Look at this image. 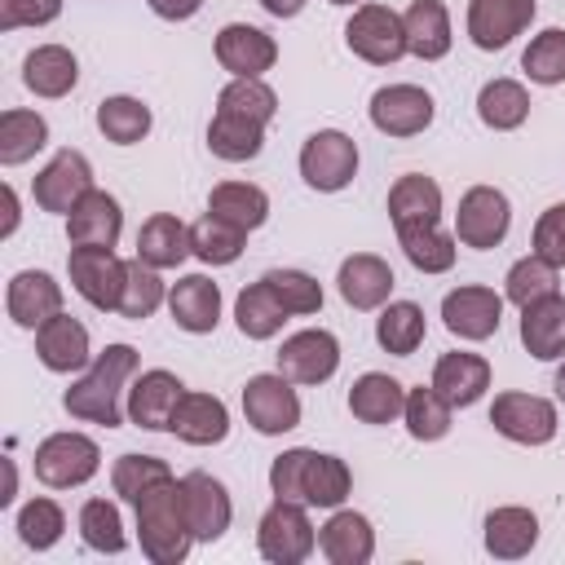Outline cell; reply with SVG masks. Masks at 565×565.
Returning <instances> with one entry per match:
<instances>
[{"mask_svg": "<svg viewBox=\"0 0 565 565\" xmlns=\"http://www.w3.org/2000/svg\"><path fill=\"white\" fill-rule=\"evenodd\" d=\"M35 358L57 371V375H71V371H84L93 362V349H88V327L71 313H53L40 331H35Z\"/></svg>", "mask_w": 565, "mask_h": 565, "instance_id": "cb8c5ba5", "label": "cell"}, {"mask_svg": "<svg viewBox=\"0 0 565 565\" xmlns=\"http://www.w3.org/2000/svg\"><path fill=\"white\" fill-rule=\"evenodd\" d=\"M62 530H66V512H62L53 499H31V503H22V512H18V539H22L26 547L44 552V547H53V543L62 539Z\"/></svg>", "mask_w": 565, "mask_h": 565, "instance_id": "f907efd6", "label": "cell"}, {"mask_svg": "<svg viewBox=\"0 0 565 565\" xmlns=\"http://www.w3.org/2000/svg\"><path fill=\"white\" fill-rule=\"evenodd\" d=\"M388 216H393L397 234L441 225V185L433 177H424V172L397 177L393 190H388Z\"/></svg>", "mask_w": 565, "mask_h": 565, "instance_id": "d4e9b609", "label": "cell"}, {"mask_svg": "<svg viewBox=\"0 0 565 565\" xmlns=\"http://www.w3.org/2000/svg\"><path fill=\"white\" fill-rule=\"evenodd\" d=\"M424 331H428V322H424V309L415 300H388L375 318V340L393 358H411L424 344Z\"/></svg>", "mask_w": 565, "mask_h": 565, "instance_id": "74e56055", "label": "cell"}, {"mask_svg": "<svg viewBox=\"0 0 565 565\" xmlns=\"http://www.w3.org/2000/svg\"><path fill=\"white\" fill-rule=\"evenodd\" d=\"M132 371H137V349L132 344H106L102 353H93L88 371L62 393L66 415L88 419V424H102V428H119L124 424L119 393L132 380Z\"/></svg>", "mask_w": 565, "mask_h": 565, "instance_id": "3957f363", "label": "cell"}, {"mask_svg": "<svg viewBox=\"0 0 565 565\" xmlns=\"http://www.w3.org/2000/svg\"><path fill=\"white\" fill-rule=\"evenodd\" d=\"M163 22H185V18H194L199 9H203V0H146Z\"/></svg>", "mask_w": 565, "mask_h": 565, "instance_id": "11a10c76", "label": "cell"}, {"mask_svg": "<svg viewBox=\"0 0 565 565\" xmlns=\"http://www.w3.org/2000/svg\"><path fill=\"white\" fill-rule=\"evenodd\" d=\"M441 322L459 340H490L503 322V296L490 287H477V282L455 287L441 296Z\"/></svg>", "mask_w": 565, "mask_h": 565, "instance_id": "9a60e30c", "label": "cell"}, {"mask_svg": "<svg viewBox=\"0 0 565 565\" xmlns=\"http://www.w3.org/2000/svg\"><path fill=\"white\" fill-rule=\"evenodd\" d=\"M260 9L274 13V18H296L305 9V0H260Z\"/></svg>", "mask_w": 565, "mask_h": 565, "instance_id": "9f6ffc18", "label": "cell"}, {"mask_svg": "<svg viewBox=\"0 0 565 565\" xmlns=\"http://www.w3.org/2000/svg\"><path fill=\"white\" fill-rule=\"evenodd\" d=\"M79 539H84L93 552H110V556H119V552L128 547L119 508H115L110 499H88V503L79 508Z\"/></svg>", "mask_w": 565, "mask_h": 565, "instance_id": "7dc6e473", "label": "cell"}, {"mask_svg": "<svg viewBox=\"0 0 565 565\" xmlns=\"http://www.w3.org/2000/svg\"><path fill=\"white\" fill-rule=\"evenodd\" d=\"M287 318H291L287 305L274 296V287H269L265 278L252 282V287H243L238 300H234V322H238V331H243L247 340H269V335H278Z\"/></svg>", "mask_w": 565, "mask_h": 565, "instance_id": "8d00e7d4", "label": "cell"}, {"mask_svg": "<svg viewBox=\"0 0 565 565\" xmlns=\"http://www.w3.org/2000/svg\"><path fill=\"white\" fill-rule=\"evenodd\" d=\"M137 539H141V552L154 561V565H181L190 543H194V530H190V516H185V494H181V481L177 477H163L154 481L150 490L137 494Z\"/></svg>", "mask_w": 565, "mask_h": 565, "instance_id": "277c9868", "label": "cell"}, {"mask_svg": "<svg viewBox=\"0 0 565 565\" xmlns=\"http://www.w3.org/2000/svg\"><path fill=\"white\" fill-rule=\"evenodd\" d=\"M137 256L154 269H177L185 256H194L190 247V225L172 212H154L141 230H137Z\"/></svg>", "mask_w": 565, "mask_h": 565, "instance_id": "1f68e13d", "label": "cell"}, {"mask_svg": "<svg viewBox=\"0 0 565 565\" xmlns=\"http://www.w3.org/2000/svg\"><path fill=\"white\" fill-rule=\"evenodd\" d=\"M534 543H539V516L530 508L508 503L486 516V552L494 561H521L534 552Z\"/></svg>", "mask_w": 565, "mask_h": 565, "instance_id": "f546056e", "label": "cell"}, {"mask_svg": "<svg viewBox=\"0 0 565 565\" xmlns=\"http://www.w3.org/2000/svg\"><path fill=\"white\" fill-rule=\"evenodd\" d=\"M49 146V124H44V115H35V110H4L0 115V163L4 168H18V163H26L35 150H44Z\"/></svg>", "mask_w": 565, "mask_h": 565, "instance_id": "ab89813d", "label": "cell"}, {"mask_svg": "<svg viewBox=\"0 0 565 565\" xmlns=\"http://www.w3.org/2000/svg\"><path fill=\"white\" fill-rule=\"evenodd\" d=\"M534 22V0H468V40L486 53L508 49Z\"/></svg>", "mask_w": 565, "mask_h": 565, "instance_id": "ac0fdd59", "label": "cell"}, {"mask_svg": "<svg viewBox=\"0 0 565 565\" xmlns=\"http://www.w3.org/2000/svg\"><path fill=\"white\" fill-rule=\"evenodd\" d=\"M521 344L539 362L565 358V296H543L521 309Z\"/></svg>", "mask_w": 565, "mask_h": 565, "instance_id": "83f0119b", "label": "cell"}, {"mask_svg": "<svg viewBox=\"0 0 565 565\" xmlns=\"http://www.w3.org/2000/svg\"><path fill=\"white\" fill-rule=\"evenodd\" d=\"M349 411H353V419H362V424H393V419H402V411H406V384H397V380L384 375V371H366V375H358L353 388H349Z\"/></svg>", "mask_w": 565, "mask_h": 565, "instance_id": "d6a6232c", "label": "cell"}, {"mask_svg": "<svg viewBox=\"0 0 565 565\" xmlns=\"http://www.w3.org/2000/svg\"><path fill=\"white\" fill-rule=\"evenodd\" d=\"M243 243H247V230H238V225H230L212 212L190 225V247L203 265H234L243 256Z\"/></svg>", "mask_w": 565, "mask_h": 565, "instance_id": "ee69618b", "label": "cell"}, {"mask_svg": "<svg viewBox=\"0 0 565 565\" xmlns=\"http://www.w3.org/2000/svg\"><path fill=\"white\" fill-rule=\"evenodd\" d=\"M490 424L516 446H547L556 437V406L534 393H499L490 406Z\"/></svg>", "mask_w": 565, "mask_h": 565, "instance_id": "4fadbf2b", "label": "cell"}, {"mask_svg": "<svg viewBox=\"0 0 565 565\" xmlns=\"http://www.w3.org/2000/svg\"><path fill=\"white\" fill-rule=\"evenodd\" d=\"M269 490L274 499H296L305 508H340L353 490V472L340 455H318L309 446H296L269 463Z\"/></svg>", "mask_w": 565, "mask_h": 565, "instance_id": "7a4b0ae2", "label": "cell"}, {"mask_svg": "<svg viewBox=\"0 0 565 565\" xmlns=\"http://www.w3.org/2000/svg\"><path fill=\"white\" fill-rule=\"evenodd\" d=\"M150 124H154V115L141 97H106L97 106V128L115 146H137L150 132Z\"/></svg>", "mask_w": 565, "mask_h": 565, "instance_id": "b9f144b4", "label": "cell"}, {"mask_svg": "<svg viewBox=\"0 0 565 565\" xmlns=\"http://www.w3.org/2000/svg\"><path fill=\"white\" fill-rule=\"evenodd\" d=\"M274 115H278V93L265 79H230L216 93V115L207 124V150L225 163L256 159Z\"/></svg>", "mask_w": 565, "mask_h": 565, "instance_id": "6da1fadb", "label": "cell"}, {"mask_svg": "<svg viewBox=\"0 0 565 565\" xmlns=\"http://www.w3.org/2000/svg\"><path fill=\"white\" fill-rule=\"evenodd\" d=\"M265 282L274 287V296L287 305V313L305 318V313H318L322 309V282L305 269H269Z\"/></svg>", "mask_w": 565, "mask_h": 565, "instance_id": "816d5d0a", "label": "cell"}, {"mask_svg": "<svg viewBox=\"0 0 565 565\" xmlns=\"http://www.w3.org/2000/svg\"><path fill=\"white\" fill-rule=\"evenodd\" d=\"M62 13V0H0V31L44 26Z\"/></svg>", "mask_w": 565, "mask_h": 565, "instance_id": "db71d44e", "label": "cell"}, {"mask_svg": "<svg viewBox=\"0 0 565 565\" xmlns=\"http://www.w3.org/2000/svg\"><path fill=\"white\" fill-rule=\"evenodd\" d=\"M278 371L291 384H327L340 371V340L322 327H305L282 340L278 349Z\"/></svg>", "mask_w": 565, "mask_h": 565, "instance_id": "5bb4252c", "label": "cell"}, {"mask_svg": "<svg viewBox=\"0 0 565 565\" xmlns=\"http://www.w3.org/2000/svg\"><path fill=\"white\" fill-rule=\"evenodd\" d=\"M508 225H512V203L503 190H494V185L463 190L459 212H455V238L463 247H477V252L499 247L508 238Z\"/></svg>", "mask_w": 565, "mask_h": 565, "instance_id": "30bf717a", "label": "cell"}, {"mask_svg": "<svg viewBox=\"0 0 565 565\" xmlns=\"http://www.w3.org/2000/svg\"><path fill=\"white\" fill-rule=\"evenodd\" d=\"M216 62H221L234 79H260V75L278 62V44H274V35H265L260 26L230 22V26L216 31Z\"/></svg>", "mask_w": 565, "mask_h": 565, "instance_id": "d6986e66", "label": "cell"}, {"mask_svg": "<svg viewBox=\"0 0 565 565\" xmlns=\"http://www.w3.org/2000/svg\"><path fill=\"white\" fill-rule=\"evenodd\" d=\"M124 234V212H119V199L106 194V190H88L71 216H66V238L71 247H115Z\"/></svg>", "mask_w": 565, "mask_h": 565, "instance_id": "7402d4cb", "label": "cell"}, {"mask_svg": "<svg viewBox=\"0 0 565 565\" xmlns=\"http://www.w3.org/2000/svg\"><path fill=\"white\" fill-rule=\"evenodd\" d=\"M75 79H79V62L66 44H40L22 62V84L35 97H66L75 88Z\"/></svg>", "mask_w": 565, "mask_h": 565, "instance_id": "4dcf8cb0", "label": "cell"}, {"mask_svg": "<svg viewBox=\"0 0 565 565\" xmlns=\"http://www.w3.org/2000/svg\"><path fill=\"white\" fill-rule=\"evenodd\" d=\"M406 26V53L437 62L450 53V13L441 0H411V9L402 13Z\"/></svg>", "mask_w": 565, "mask_h": 565, "instance_id": "e575fe53", "label": "cell"}, {"mask_svg": "<svg viewBox=\"0 0 565 565\" xmlns=\"http://www.w3.org/2000/svg\"><path fill=\"white\" fill-rule=\"evenodd\" d=\"M71 287L93 305V309H119L128 260L115 256V247H71L66 256Z\"/></svg>", "mask_w": 565, "mask_h": 565, "instance_id": "8fae6325", "label": "cell"}, {"mask_svg": "<svg viewBox=\"0 0 565 565\" xmlns=\"http://www.w3.org/2000/svg\"><path fill=\"white\" fill-rule=\"evenodd\" d=\"M335 287H340L349 309H384L388 296H393V269L375 252H353V256L340 260Z\"/></svg>", "mask_w": 565, "mask_h": 565, "instance_id": "603a6c76", "label": "cell"}, {"mask_svg": "<svg viewBox=\"0 0 565 565\" xmlns=\"http://www.w3.org/2000/svg\"><path fill=\"white\" fill-rule=\"evenodd\" d=\"M181 494H185V516H190L194 543H216L234 521L230 490L207 472H185L181 477Z\"/></svg>", "mask_w": 565, "mask_h": 565, "instance_id": "ffe728a7", "label": "cell"}, {"mask_svg": "<svg viewBox=\"0 0 565 565\" xmlns=\"http://www.w3.org/2000/svg\"><path fill=\"white\" fill-rule=\"evenodd\" d=\"M556 291H561V269H556L552 260H543L539 252L521 256V260L508 269V278H503V296H508L516 309H525V305H534V300H543V296H556Z\"/></svg>", "mask_w": 565, "mask_h": 565, "instance_id": "60d3db41", "label": "cell"}, {"mask_svg": "<svg viewBox=\"0 0 565 565\" xmlns=\"http://www.w3.org/2000/svg\"><path fill=\"white\" fill-rule=\"evenodd\" d=\"M256 547H260V556L274 561V565H300V561H309V552L318 547V534H313V521H309L305 503H296V499H274V503L260 512Z\"/></svg>", "mask_w": 565, "mask_h": 565, "instance_id": "5b68a950", "label": "cell"}, {"mask_svg": "<svg viewBox=\"0 0 565 565\" xmlns=\"http://www.w3.org/2000/svg\"><path fill=\"white\" fill-rule=\"evenodd\" d=\"M207 212L252 234V230H260L269 221V194L260 185H252V181H221L207 194Z\"/></svg>", "mask_w": 565, "mask_h": 565, "instance_id": "d590c367", "label": "cell"}, {"mask_svg": "<svg viewBox=\"0 0 565 565\" xmlns=\"http://www.w3.org/2000/svg\"><path fill=\"white\" fill-rule=\"evenodd\" d=\"M433 388L450 406H472L490 388V362L481 353H441L433 366Z\"/></svg>", "mask_w": 565, "mask_h": 565, "instance_id": "f1b7e54d", "label": "cell"}, {"mask_svg": "<svg viewBox=\"0 0 565 565\" xmlns=\"http://www.w3.org/2000/svg\"><path fill=\"white\" fill-rule=\"evenodd\" d=\"M477 115H481L486 128L512 132V128H521L530 119V93L516 79H490L477 93Z\"/></svg>", "mask_w": 565, "mask_h": 565, "instance_id": "f35d334b", "label": "cell"}, {"mask_svg": "<svg viewBox=\"0 0 565 565\" xmlns=\"http://www.w3.org/2000/svg\"><path fill=\"white\" fill-rule=\"evenodd\" d=\"M433 115L437 106L419 84H388V88H375L371 97V124L384 137H415L433 124Z\"/></svg>", "mask_w": 565, "mask_h": 565, "instance_id": "2e32d148", "label": "cell"}, {"mask_svg": "<svg viewBox=\"0 0 565 565\" xmlns=\"http://www.w3.org/2000/svg\"><path fill=\"white\" fill-rule=\"evenodd\" d=\"M327 4H362V0H327Z\"/></svg>", "mask_w": 565, "mask_h": 565, "instance_id": "91938a15", "label": "cell"}, {"mask_svg": "<svg viewBox=\"0 0 565 565\" xmlns=\"http://www.w3.org/2000/svg\"><path fill=\"white\" fill-rule=\"evenodd\" d=\"M344 44H349V53H358L371 66H393L406 53L402 13H393L388 4H358L344 26Z\"/></svg>", "mask_w": 565, "mask_h": 565, "instance_id": "ba28073f", "label": "cell"}, {"mask_svg": "<svg viewBox=\"0 0 565 565\" xmlns=\"http://www.w3.org/2000/svg\"><path fill=\"white\" fill-rule=\"evenodd\" d=\"M450 402L428 384H419V388H406V411H402V419H406V433L415 437V441H441L446 433H450Z\"/></svg>", "mask_w": 565, "mask_h": 565, "instance_id": "f6af8a7d", "label": "cell"}, {"mask_svg": "<svg viewBox=\"0 0 565 565\" xmlns=\"http://www.w3.org/2000/svg\"><path fill=\"white\" fill-rule=\"evenodd\" d=\"M521 71L534 84H565V26H547L521 53Z\"/></svg>", "mask_w": 565, "mask_h": 565, "instance_id": "c3c4849f", "label": "cell"}, {"mask_svg": "<svg viewBox=\"0 0 565 565\" xmlns=\"http://www.w3.org/2000/svg\"><path fill=\"white\" fill-rule=\"evenodd\" d=\"M93 190V163L79 154V150H57L31 181V194H35V207L40 212H57V216H71V207Z\"/></svg>", "mask_w": 565, "mask_h": 565, "instance_id": "7c38bea8", "label": "cell"}, {"mask_svg": "<svg viewBox=\"0 0 565 565\" xmlns=\"http://www.w3.org/2000/svg\"><path fill=\"white\" fill-rule=\"evenodd\" d=\"M534 252L543 260H552L556 269H565V203H552L534 221Z\"/></svg>", "mask_w": 565, "mask_h": 565, "instance_id": "f5cc1de1", "label": "cell"}, {"mask_svg": "<svg viewBox=\"0 0 565 565\" xmlns=\"http://www.w3.org/2000/svg\"><path fill=\"white\" fill-rule=\"evenodd\" d=\"M243 415L260 437H278L300 424V397L282 371H265L243 384Z\"/></svg>", "mask_w": 565, "mask_h": 565, "instance_id": "9c48e42d", "label": "cell"}, {"mask_svg": "<svg viewBox=\"0 0 565 565\" xmlns=\"http://www.w3.org/2000/svg\"><path fill=\"white\" fill-rule=\"evenodd\" d=\"M4 212H9V216H4V230H0V234L9 238V234L18 230V194H13L9 185H4Z\"/></svg>", "mask_w": 565, "mask_h": 565, "instance_id": "6f0895ef", "label": "cell"}, {"mask_svg": "<svg viewBox=\"0 0 565 565\" xmlns=\"http://www.w3.org/2000/svg\"><path fill=\"white\" fill-rule=\"evenodd\" d=\"M4 309L22 331H40L53 313H62V287L44 269H22L4 287Z\"/></svg>", "mask_w": 565, "mask_h": 565, "instance_id": "44dd1931", "label": "cell"}, {"mask_svg": "<svg viewBox=\"0 0 565 565\" xmlns=\"http://www.w3.org/2000/svg\"><path fill=\"white\" fill-rule=\"evenodd\" d=\"M556 397H561V402H565V366H561V371H556Z\"/></svg>", "mask_w": 565, "mask_h": 565, "instance_id": "680465c9", "label": "cell"}, {"mask_svg": "<svg viewBox=\"0 0 565 565\" xmlns=\"http://www.w3.org/2000/svg\"><path fill=\"white\" fill-rule=\"evenodd\" d=\"M163 300H168V287H163L159 269L146 265L141 256H132L128 260V278H124V296H119V309L115 313L128 318V322H146Z\"/></svg>", "mask_w": 565, "mask_h": 565, "instance_id": "7bdbcfd3", "label": "cell"}, {"mask_svg": "<svg viewBox=\"0 0 565 565\" xmlns=\"http://www.w3.org/2000/svg\"><path fill=\"white\" fill-rule=\"evenodd\" d=\"M397 243H402V252H406V260L419 269V274H446L450 265H455V234H446L441 225H428V230H406V234H397Z\"/></svg>", "mask_w": 565, "mask_h": 565, "instance_id": "bcb514c9", "label": "cell"}, {"mask_svg": "<svg viewBox=\"0 0 565 565\" xmlns=\"http://www.w3.org/2000/svg\"><path fill=\"white\" fill-rule=\"evenodd\" d=\"M318 552L331 565H366L375 556V530L353 508H331L327 525L318 530Z\"/></svg>", "mask_w": 565, "mask_h": 565, "instance_id": "4316f807", "label": "cell"}, {"mask_svg": "<svg viewBox=\"0 0 565 565\" xmlns=\"http://www.w3.org/2000/svg\"><path fill=\"white\" fill-rule=\"evenodd\" d=\"M168 433H177V437L190 441V446H216V441H225V433H230V411H225V402L212 397V393H185L181 406H177V415H172V428H168Z\"/></svg>", "mask_w": 565, "mask_h": 565, "instance_id": "836d02e7", "label": "cell"}, {"mask_svg": "<svg viewBox=\"0 0 565 565\" xmlns=\"http://www.w3.org/2000/svg\"><path fill=\"white\" fill-rule=\"evenodd\" d=\"M300 177L318 194H335L358 177V141L340 128H318L300 146Z\"/></svg>", "mask_w": 565, "mask_h": 565, "instance_id": "8992f818", "label": "cell"}, {"mask_svg": "<svg viewBox=\"0 0 565 565\" xmlns=\"http://www.w3.org/2000/svg\"><path fill=\"white\" fill-rule=\"evenodd\" d=\"M168 313H172V322H177L181 331L207 335V331H216V322H221V287H216L207 274H185V278H177L172 291H168Z\"/></svg>", "mask_w": 565, "mask_h": 565, "instance_id": "484cf974", "label": "cell"}, {"mask_svg": "<svg viewBox=\"0 0 565 565\" xmlns=\"http://www.w3.org/2000/svg\"><path fill=\"white\" fill-rule=\"evenodd\" d=\"M97 468H102V450L84 433H53V437H44L35 446V477L49 490L84 486V481L97 477Z\"/></svg>", "mask_w": 565, "mask_h": 565, "instance_id": "52a82bcc", "label": "cell"}, {"mask_svg": "<svg viewBox=\"0 0 565 565\" xmlns=\"http://www.w3.org/2000/svg\"><path fill=\"white\" fill-rule=\"evenodd\" d=\"M181 397H185V384L172 371H163V366L141 371L128 388V419L146 433H163V428H172Z\"/></svg>", "mask_w": 565, "mask_h": 565, "instance_id": "e0dca14e", "label": "cell"}, {"mask_svg": "<svg viewBox=\"0 0 565 565\" xmlns=\"http://www.w3.org/2000/svg\"><path fill=\"white\" fill-rule=\"evenodd\" d=\"M163 477H172V468H168L159 455H119L115 468H110V486H115V494L128 499V503H137V494L150 490V486L163 481Z\"/></svg>", "mask_w": 565, "mask_h": 565, "instance_id": "681fc988", "label": "cell"}]
</instances>
